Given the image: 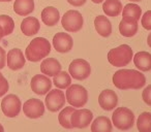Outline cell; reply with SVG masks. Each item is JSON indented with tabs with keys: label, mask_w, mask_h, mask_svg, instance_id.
Segmentation results:
<instances>
[{
	"label": "cell",
	"mask_w": 151,
	"mask_h": 132,
	"mask_svg": "<svg viewBox=\"0 0 151 132\" xmlns=\"http://www.w3.org/2000/svg\"><path fill=\"white\" fill-rule=\"evenodd\" d=\"M113 84L120 90H139L146 84V78L134 69H119L113 76Z\"/></svg>",
	"instance_id": "6da1fadb"
},
{
	"label": "cell",
	"mask_w": 151,
	"mask_h": 132,
	"mask_svg": "<svg viewBox=\"0 0 151 132\" xmlns=\"http://www.w3.org/2000/svg\"><path fill=\"white\" fill-rule=\"evenodd\" d=\"M51 52V44L47 38L36 37L30 41L25 50V56L30 62H38Z\"/></svg>",
	"instance_id": "7a4b0ae2"
},
{
	"label": "cell",
	"mask_w": 151,
	"mask_h": 132,
	"mask_svg": "<svg viewBox=\"0 0 151 132\" xmlns=\"http://www.w3.org/2000/svg\"><path fill=\"white\" fill-rule=\"evenodd\" d=\"M132 57H134V53L128 44H121L117 48L112 49L108 53V61L115 67L126 66L130 63Z\"/></svg>",
	"instance_id": "3957f363"
},
{
	"label": "cell",
	"mask_w": 151,
	"mask_h": 132,
	"mask_svg": "<svg viewBox=\"0 0 151 132\" xmlns=\"http://www.w3.org/2000/svg\"><path fill=\"white\" fill-rule=\"evenodd\" d=\"M112 124L122 131L129 130L134 124V113L127 107H117L112 115Z\"/></svg>",
	"instance_id": "277c9868"
},
{
	"label": "cell",
	"mask_w": 151,
	"mask_h": 132,
	"mask_svg": "<svg viewBox=\"0 0 151 132\" xmlns=\"http://www.w3.org/2000/svg\"><path fill=\"white\" fill-rule=\"evenodd\" d=\"M65 99L70 106L83 107L88 101V91L81 85H70L66 89Z\"/></svg>",
	"instance_id": "5b68a950"
},
{
	"label": "cell",
	"mask_w": 151,
	"mask_h": 132,
	"mask_svg": "<svg viewBox=\"0 0 151 132\" xmlns=\"http://www.w3.org/2000/svg\"><path fill=\"white\" fill-rule=\"evenodd\" d=\"M84 19L80 11L70 9L67 11L61 18V25L67 32H78L82 29Z\"/></svg>",
	"instance_id": "8992f818"
},
{
	"label": "cell",
	"mask_w": 151,
	"mask_h": 132,
	"mask_svg": "<svg viewBox=\"0 0 151 132\" xmlns=\"http://www.w3.org/2000/svg\"><path fill=\"white\" fill-rule=\"evenodd\" d=\"M69 76L77 81H84L90 76L91 66L84 59H75L68 66Z\"/></svg>",
	"instance_id": "52a82bcc"
},
{
	"label": "cell",
	"mask_w": 151,
	"mask_h": 132,
	"mask_svg": "<svg viewBox=\"0 0 151 132\" xmlns=\"http://www.w3.org/2000/svg\"><path fill=\"white\" fill-rule=\"evenodd\" d=\"M22 103L20 98L15 94H9L1 101V109L7 118H15L20 113Z\"/></svg>",
	"instance_id": "ba28073f"
},
{
	"label": "cell",
	"mask_w": 151,
	"mask_h": 132,
	"mask_svg": "<svg viewBox=\"0 0 151 132\" xmlns=\"http://www.w3.org/2000/svg\"><path fill=\"white\" fill-rule=\"evenodd\" d=\"M46 107L52 113L59 111L65 104V95L61 89H53L47 93Z\"/></svg>",
	"instance_id": "9c48e42d"
},
{
	"label": "cell",
	"mask_w": 151,
	"mask_h": 132,
	"mask_svg": "<svg viewBox=\"0 0 151 132\" xmlns=\"http://www.w3.org/2000/svg\"><path fill=\"white\" fill-rule=\"evenodd\" d=\"M92 120L93 113L91 111L87 108L75 109V111L71 115V125H73V128L83 129L90 125Z\"/></svg>",
	"instance_id": "30bf717a"
},
{
	"label": "cell",
	"mask_w": 151,
	"mask_h": 132,
	"mask_svg": "<svg viewBox=\"0 0 151 132\" xmlns=\"http://www.w3.org/2000/svg\"><path fill=\"white\" fill-rule=\"evenodd\" d=\"M25 116L30 119H38L45 113V104L42 100L36 98L28 99L23 105Z\"/></svg>",
	"instance_id": "8fae6325"
},
{
	"label": "cell",
	"mask_w": 151,
	"mask_h": 132,
	"mask_svg": "<svg viewBox=\"0 0 151 132\" xmlns=\"http://www.w3.org/2000/svg\"><path fill=\"white\" fill-rule=\"evenodd\" d=\"M53 46L58 53H68L73 46V39L68 33L58 32L53 37Z\"/></svg>",
	"instance_id": "7c38bea8"
},
{
	"label": "cell",
	"mask_w": 151,
	"mask_h": 132,
	"mask_svg": "<svg viewBox=\"0 0 151 132\" xmlns=\"http://www.w3.org/2000/svg\"><path fill=\"white\" fill-rule=\"evenodd\" d=\"M31 90L37 95H45L52 88V82L45 74H36L30 82Z\"/></svg>",
	"instance_id": "4fadbf2b"
},
{
	"label": "cell",
	"mask_w": 151,
	"mask_h": 132,
	"mask_svg": "<svg viewBox=\"0 0 151 132\" xmlns=\"http://www.w3.org/2000/svg\"><path fill=\"white\" fill-rule=\"evenodd\" d=\"M99 104L104 111H110L117 107L118 104V96L113 90L106 89L99 94Z\"/></svg>",
	"instance_id": "5bb4252c"
},
{
	"label": "cell",
	"mask_w": 151,
	"mask_h": 132,
	"mask_svg": "<svg viewBox=\"0 0 151 132\" xmlns=\"http://www.w3.org/2000/svg\"><path fill=\"white\" fill-rule=\"evenodd\" d=\"M7 66L12 70H19L24 67L26 59L20 49H13L7 53Z\"/></svg>",
	"instance_id": "9a60e30c"
},
{
	"label": "cell",
	"mask_w": 151,
	"mask_h": 132,
	"mask_svg": "<svg viewBox=\"0 0 151 132\" xmlns=\"http://www.w3.org/2000/svg\"><path fill=\"white\" fill-rule=\"evenodd\" d=\"M40 71L47 76H55L61 71V64L55 58H46L40 64Z\"/></svg>",
	"instance_id": "2e32d148"
},
{
	"label": "cell",
	"mask_w": 151,
	"mask_h": 132,
	"mask_svg": "<svg viewBox=\"0 0 151 132\" xmlns=\"http://www.w3.org/2000/svg\"><path fill=\"white\" fill-rule=\"evenodd\" d=\"M134 63L136 67L141 71H150L151 70V54L148 52H138L134 57Z\"/></svg>",
	"instance_id": "e0dca14e"
},
{
	"label": "cell",
	"mask_w": 151,
	"mask_h": 132,
	"mask_svg": "<svg viewBox=\"0 0 151 132\" xmlns=\"http://www.w3.org/2000/svg\"><path fill=\"white\" fill-rule=\"evenodd\" d=\"M42 20L44 24L49 27L57 25L60 20V14L59 11L54 6H48L42 9Z\"/></svg>",
	"instance_id": "ac0fdd59"
},
{
	"label": "cell",
	"mask_w": 151,
	"mask_h": 132,
	"mask_svg": "<svg viewBox=\"0 0 151 132\" xmlns=\"http://www.w3.org/2000/svg\"><path fill=\"white\" fill-rule=\"evenodd\" d=\"M40 29V24L36 18L34 17H27L22 21L21 23V30L26 36L35 35Z\"/></svg>",
	"instance_id": "d6986e66"
},
{
	"label": "cell",
	"mask_w": 151,
	"mask_h": 132,
	"mask_svg": "<svg viewBox=\"0 0 151 132\" xmlns=\"http://www.w3.org/2000/svg\"><path fill=\"white\" fill-rule=\"evenodd\" d=\"M94 27L97 33L103 37H109L112 33V24L105 16H97L95 18Z\"/></svg>",
	"instance_id": "ffe728a7"
},
{
	"label": "cell",
	"mask_w": 151,
	"mask_h": 132,
	"mask_svg": "<svg viewBox=\"0 0 151 132\" xmlns=\"http://www.w3.org/2000/svg\"><path fill=\"white\" fill-rule=\"evenodd\" d=\"M142 17V9L136 3H127L122 9V19L126 21H139Z\"/></svg>",
	"instance_id": "44dd1931"
},
{
	"label": "cell",
	"mask_w": 151,
	"mask_h": 132,
	"mask_svg": "<svg viewBox=\"0 0 151 132\" xmlns=\"http://www.w3.org/2000/svg\"><path fill=\"white\" fill-rule=\"evenodd\" d=\"M112 130L113 126L111 120L105 116L95 118L91 123V132H112Z\"/></svg>",
	"instance_id": "7402d4cb"
},
{
	"label": "cell",
	"mask_w": 151,
	"mask_h": 132,
	"mask_svg": "<svg viewBox=\"0 0 151 132\" xmlns=\"http://www.w3.org/2000/svg\"><path fill=\"white\" fill-rule=\"evenodd\" d=\"M34 11V0H16L14 3V11L17 15L26 17Z\"/></svg>",
	"instance_id": "603a6c76"
},
{
	"label": "cell",
	"mask_w": 151,
	"mask_h": 132,
	"mask_svg": "<svg viewBox=\"0 0 151 132\" xmlns=\"http://www.w3.org/2000/svg\"><path fill=\"white\" fill-rule=\"evenodd\" d=\"M122 3L120 0H105L103 3V11L109 17H117L122 11Z\"/></svg>",
	"instance_id": "cb8c5ba5"
},
{
	"label": "cell",
	"mask_w": 151,
	"mask_h": 132,
	"mask_svg": "<svg viewBox=\"0 0 151 132\" xmlns=\"http://www.w3.org/2000/svg\"><path fill=\"white\" fill-rule=\"evenodd\" d=\"M119 32L124 37H132L138 32V21L121 20L119 23Z\"/></svg>",
	"instance_id": "d4e9b609"
},
{
	"label": "cell",
	"mask_w": 151,
	"mask_h": 132,
	"mask_svg": "<svg viewBox=\"0 0 151 132\" xmlns=\"http://www.w3.org/2000/svg\"><path fill=\"white\" fill-rule=\"evenodd\" d=\"M75 107L73 106H68L64 107L63 109H61V111L58 115V121L60 123V125L65 129H71L73 125H71V115L75 111Z\"/></svg>",
	"instance_id": "484cf974"
},
{
	"label": "cell",
	"mask_w": 151,
	"mask_h": 132,
	"mask_svg": "<svg viewBox=\"0 0 151 132\" xmlns=\"http://www.w3.org/2000/svg\"><path fill=\"white\" fill-rule=\"evenodd\" d=\"M137 128L139 132H151V113L144 111L138 117Z\"/></svg>",
	"instance_id": "4316f807"
},
{
	"label": "cell",
	"mask_w": 151,
	"mask_h": 132,
	"mask_svg": "<svg viewBox=\"0 0 151 132\" xmlns=\"http://www.w3.org/2000/svg\"><path fill=\"white\" fill-rule=\"evenodd\" d=\"M53 84L58 89H67L71 85V76L68 72L60 71L58 74L54 76L53 78Z\"/></svg>",
	"instance_id": "83f0119b"
},
{
	"label": "cell",
	"mask_w": 151,
	"mask_h": 132,
	"mask_svg": "<svg viewBox=\"0 0 151 132\" xmlns=\"http://www.w3.org/2000/svg\"><path fill=\"white\" fill-rule=\"evenodd\" d=\"M0 26L3 29L4 36H7L13 33L14 29H15V22L9 16L1 15L0 16Z\"/></svg>",
	"instance_id": "f1b7e54d"
},
{
	"label": "cell",
	"mask_w": 151,
	"mask_h": 132,
	"mask_svg": "<svg viewBox=\"0 0 151 132\" xmlns=\"http://www.w3.org/2000/svg\"><path fill=\"white\" fill-rule=\"evenodd\" d=\"M9 85L6 78L3 76V74L0 72V97H2L3 95H5L9 91Z\"/></svg>",
	"instance_id": "f546056e"
},
{
	"label": "cell",
	"mask_w": 151,
	"mask_h": 132,
	"mask_svg": "<svg viewBox=\"0 0 151 132\" xmlns=\"http://www.w3.org/2000/svg\"><path fill=\"white\" fill-rule=\"evenodd\" d=\"M142 18V26L144 29L151 30V11H147Z\"/></svg>",
	"instance_id": "4dcf8cb0"
},
{
	"label": "cell",
	"mask_w": 151,
	"mask_h": 132,
	"mask_svg": "<svg viewBox=\"0 0 151 132\" xmlns=\"http://www.w3.org/2000/svg\"><path fill=\"white\" fill-rule=\"evenodd\" d=\"M142 98L143 101L146 103L147 105L151 106V85L147 86L142 92Z\"/></svg>",
	"instance_id": "1f68e13d"
},
{
	"label": "cell",
	"mask_w": 151,
	"mask_h": 132,
	"mask_svg": "<svg viewBox=\"0 0 151 132\" xmlns=\"http://www.w3.org/2000/svg\"><path fill=\"white\" fill-rule=\"evenodd\" d=\"M6 64V53L2 46H0V69L5 67Z\"/></svg>",
	"instance_id": "d6a6232c"
},
{
	"label": "cell",
	"mask_w": 151,
	"mask_h": 132,
	"mask_svg": "<svg viewBox=\"0 0 151 132\" xmlns=\"http://www.w3.org/2000/svg\"><path fill=\"white\" fill-rule=\"evenodd\" d=\"M87 0H67V2L69 3L70 5L73 6H76V7H80V6H83V5L86 3Z\"/></svg>",
	"instance_id": "836d02e7"
},
{
	"label": "cell",
	"mask_w": 151,
	"mask_h": 132,
	"mask_svg": "<svg viewBox=\"0 0 151 132\" xmlns=\"http://www.w3.org/2000/svg\"><path fill=\"white\" fill-rule=\"evenodd\" d=\"M147 44H148L149 48H151V33H149L148 37H147Z\"/></svg>",
	"instance_id": "e575fe53"
},
{
	"label": "cell",
	"mask_w": 151,
	"mask_h": 132,
	"mask_svg": "<svg viewBox=\"0 0 151 132\" xmlns=\"http://www.w3.org/2000/svg\"><path fill=\"white\" fill-rule=\"evenodd\" d=\"M3 36H4V34H3V29L1 28V26H0V40L2 39Z\"/></svg>",
	"instance_id": "d590c367"
},
{
	"label": "cell",
	"mask_w": 151,
	"mask_h": 132,
	"mask_svg": "<svg viewBox=\"0 0 151 132\" xmlns=\"http://www.w3.org/2000/svg\"><path fill=\"white\" fill-rule=\"evenodd\" d=\"M91 1H92V2L97 3V4H99V3H103L104 1H105V0H91Z\"/></svg>",
	"instance_id": "8d00e7d4"
},
{
	"label": "cell",
	"mask_w": 151,
	"mask_h": 132,
	"mask_svg": "<svg viewBox=\"0 0 151 132\" xmlns=\"http://www.w3.org/2000/svg\"><path fill=\"white\" fill-rule=\"evenodd\" d=\"M0 132H4V128H3V126L0 124Z\"/></svg>",
	"instance_id": "74e56055"
},
{
	"label": "cell",
	"mask_w": 151,
	"mask_h": 132,
	"mask_svg": "<svg viewBox=\"0 0 151 132\" xmlns=\"http://www.w3.org/2000/svg\"><path fill=\"white\" fill-rule=\"evenodd\" d=\"M12 0H0V2H9Z\"/></svg>",
	"instance_id": "f35d334b"
},
{
	"label": "cell",
	"mask_w": 151,
	"mask_h": 132,
	"mask_svg": "<svg viewBox=\"0 0 151 132\" xmlns=\"http://www.w3.org/2000/svg\"><path fill=\"white\" fill-rule=\"evenodd\" d=\"M129 1H132V2H140L142 0H129Z\"/></svg>",
	"instance_id": "ab89813d"
}]
</instances>
